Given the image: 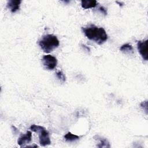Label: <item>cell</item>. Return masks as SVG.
Here are the masks:
<instances>
[{"label":"cell","mask_w":148,"mask_h":148,"mask_svg":"<svg viewBox=\"0 0 148 148\" xmlns=\"http://www.w3.org/2000/svg\"><path fill=\"white\" fill-rule=\"evenodd\" d=\"M79 136L72 134L71 132H68L64 136V139L67 142H73L79 139Z\"/></svg>","instance_id":"11"},{"label":"cell","mask_w":148,"mask_h":148,"mask_svg":"<svg viewBox=\"0 0 148 148\" xmlns=\"http://www.w3.org/2000/svg\"><path fill=\"white\" fill-rule=\"evenodd\" d=\"M31 131L39 134V143L42 146H46L51 143L49 132L40 125L33 124L30 127Z\"/></svg>","instance_id":"3"},{"label":"cell","mask_w":148,"mask_h":148,"mask_svg":"<svg viewBox=\"0 0 148 148\" xmlns=\"http://www.w3.org/2000/svg\"><path fill=\"white\" fill-rule=\"evenodd\" d=\"M82 30L88 39L98 45L103 44L108 39V35L102 27H98L91 24L86 27H82Z\"/></svg>","instance_id":"1"},{"label":"cell","mask_w":148,"mask_h":148,"mask_svg":"<svg viewBox=\"0 0 148 148\" xmlns=\"http://www.w3.org/2000/svg\"><path fill=\"white\" fill-rule=\"evenodd\" d=\"M98 9H99V10L101 13H103L104 15H106V14H107L106 9L104 7H103V6H100V7L98 8Z\"/></svg>","instance_id":"14"},{"label":"cell","mask_w":148,"mask_h":148,"mask_svg":"<svg viewBox=\"0 0 148 148\" xmlns=\"http://www.w3.org/2000/svg\"><path fill=\"white\" fill-rule=\"evenodd\" d=\"M56 76L58 77V79L61 81L62 82H65L66 80L65 76L64 75V73L62 71H58L56 72Z\"/></svg>","instance_id":"12"},{"label":"cell","mask_w":148,"mask_h":148,"mask_svg":"<svg viewBox=\"0 0 148 148\" xmlns=\"http://www.w3.org/2000/svg\"><path fill=\"white\" fill-rule=\"evenodd\" d=\"M38 43L43 52L49 53L58 47L60 42L56 36L52 34H47L44 35Z\"/></svg>","instance_id":"2"},{"label":"cell","mask_w":148,"mask_h":148,"mask_svg":"<svg viewBox=\"0 0 148 148\" xmlns=\"http://www.w3.org/2000/svg\"><path fill=\"white\" fill-rule=\"evenodd\" d=\"M147 42L148 40L146 39L145 40H139L137 43L138 50L141 55L143 59L145 61L148 60V54H147Z\"/></svg>","instance_id":"5"},{"label":"cell","mask_w":148,"mask_h":148,"mask_svg":"<svg viewBox=\"0 0 148 148\" xmlns=\"http://www.w3.org/2000/svg\"><path fill=\"white\" fill-rule=\"evenodd\" d=\"M140 106L142 108H143L145 110L147 114V101H145L142 102L140 103Z\"/></svg>","instance_id":"13"},{"label":"cell","mask_w":148,"mask_h":148,"mask_svg":"<svg viewBox=\"0 0 148 148\" xmlns=\"http://www.w3.org/2000/svg\"><path fill=\"white\" fill-rule=\"evenodd\" d=\"M21 0H10L8 1L7 7L10 10L11 12L15 13L20 9Z\"/></svg>","instance_id":"7"},{"label":"cell","mask_w":148,"mask_h":148,"mask_svg":"<svg viewBox=\"0 0 148 148\" xmlns=\"http://www.w3.org/2000/svg\"><path fill=\"white\" fill-rule=\"evenodd\" d=\"M120 50L124 53H126V54H132L134 53L133 47L129 43H126V44L123 45L120 47Z\"/></svg>","instance_id":"10"},{"label":"cell","mask_w":148,"mask_h":148,"mask_svg":"<svg viewBox=\"0 0 148 148\" xmlns=\"http://www.w3.org/2000/svg\"><path fill=\"white\" fill-rule=\"evenodd\" d=\"M32 140V133L31 131H27L24 135L20 136L17 140V143L20 146H24L25 143H29Z\"/></svg>","instance_id":"6"},{"label":"cell","mask_w":148,"mask_h":148,"mask_svg":"<svg viewBox=\"0 0 148 148\" xmlns=\"http://www.w3.org/2000/svg\"><path fill=\"white\" fill-rule=\"evenodd\" d=\"M94 138H96V139H95L99 140V143L97 145L98 147H110L109 145V142L106 139L101 137L98 135H95Z\"/></svg>","instance_id":"9"},{"label":"cell","mask_w":148,"mask_h":148,"mask_svg":"<svg viewBox=\"0 0 148 148\" xmlns=\"http://www.w3.org/2000/svg\"><path fill=\"white\" fill-rule=\"evenodd\" d=\"M42 61L44 66L49 70L54 69L57 64V58L50 54L43 56L42 59Z\"/></svg>","instance_id":"4"},{"label":"cell","mask_w":148,"mask_h":148,"mask_svg":"<svg viewBox=\"0 0 148 148\" xmlns=\"http://www.w3.org/2000/svg\"><path fill=\"white\" fill-rule=\"evenodd\" d=\"M81 4H82V7L83 9H87L92 8L95 7L97 5V1H95V0H92V1L82 0L81 1Z\"/></svg>","instance_id":"8"}]
</instances>
